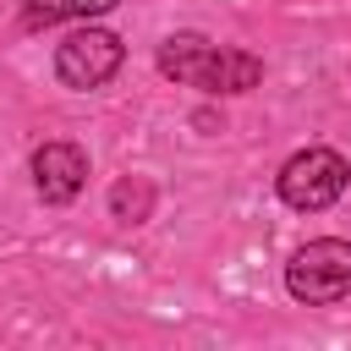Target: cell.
I'll return each instance as SVG.
<instances>
[{
    "label": "cell",
    "mask_w": 351,
    "mask_h": 351,
    "mask_svg": "<svg viewBox=\"0 0 351 351\" xmlns=\"http://www.w3.org/2000/svg\"><path fill=\"white\" fill-rule=\"evenodd\" d=\"M159 71L176 77L181 88H203V93H247L263 77V60L247 49H214L197 33H176L159 44Z\"/></svg>",
    "instance_id": "6da1fadb"
},
{
    "label": "cell",
    "mask_w": 351,
    "mask_h": 351,
    "mask_svg": "<svg viewBox=\"0 0 351 351\" xmlns=\"http://www.w3.org/2000/svg\"><path fill=\"white\" fill-rule=\"evenodd\" d=\"M110 208H115V219L137 225V219H148V208H154V186H148L143 176H132V181H115V192H110Z\"/></svg>",
    "instance_id": "52a82bcc"
},
{
    "label": "cell",
    "mask_w": 351,
    "mask_h": 351,
    "mask_svg": "<svg viewBox=\"0 0 351 351\" xmlns=\"http://www.w3.org/2000/svg\"><path fill=\"white\" fill-rule=\"evenodd\" d=\"M285 291L307 307H329L340 296H351V241H307L291 263H285Z\"/></svg>",
    "instance_id": "7a4b0ae2"
},
{
    "label": "cell",
    "mask_w": 351,
    "mask_h": 351,
    "mask_svg": "<svg viewBox=\"0 0 351 351\" xmlns=\"http://www.w3.org/2000/svg\"><path fill=\"white\" fill-rule=\"evenodd\" d=\"M115 71H121V38L104 33V27H77L55 49V77L66 88H82L88 93V88H104Z\"/></svg>",
    "instance_id": "277c9868"
},
{
    "label": "cell",
    "mask_w": 351,
    "mask_h": 351,
    "mask_svg": "<svg viewBox=\"0 0 351 351\" xmlns=\"http://www.w3.org/2000/svg\"><path fill=\"white\" fill-rule=\"evenodd\" d=\"M104 11H115V0H27L22 22L49 27V22H88V16H104Z\"/></svg>",
    "instance_id": "8992f818"
},
{
    "label": "cell",
    "mask_w": 351,
    "mask_h": 351,
    "mask_svg": "<svg viewBox=\"0 0 351 351\" xmlns=\"http://www.w3.org/2000/svg\"><path fill=\"white\" fill-rule=\"evenodd\" d=\"M33 181H38L44 203H71L88 181V154L77 143H44L33 154Z\"/></svg>",
    "instance_id": "5b68a950"
},
{
    "label": "cell",
    "mask_w": 351,
    "mask_h": 351,
    "mask_svg": "<svg viewBox=\"0 0 351 351\" xmlns=\"http://www.w3.org/2000/svg\"><path fill=\"white\" fill-rule=\"evenodd\" d=\"M346 181H351V165L335 148H302L280 170V197L291 208H302V214H318V208H329L346 192Z\"/></svg>",
    "instance_id": "3957f363"
}]
</instances>
